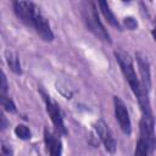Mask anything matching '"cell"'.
<instances>
[{
  "label": "cell",
  "instance_id": "1",
  "mask_svg": "<svg viewBox=\"0 0 156 156\" xmlns=\"http://www.w3.org/2000/svg\"><path fill=\"white\" fill-rule=\"evenodd\" d=\"M11 4L16 17L23 24L33 29L44 41L54 40V32L48 18L33 0H11Z\"/></svg>",
  "mask_w": 156,
  "mask_h": 156
},
{
  "label": "cell",
  "instance_id": "2",
  "mask_svg": "<svg viewBox=\"0 0 156 156\" xmlns=\"http://www.w3.org/2000/svg\"><path fill=\"white\" fill-rule=\"evenodd\" d=\"M113 54H115L116 61L118 62L119 68H121V71L126 78L127 83L129 84L130 90L133 91L135 99L138 100V104L140 106L141 112H152L150 99H149V93L144 89V87L140 82V78L135 73L133 58L130 57V55L128 52H126L122 49L115 50Z\"/></svg>",
  "mask_w": 156,
  "mask_h": 156
},
{
  "label": "cell",
  "instance_id": "3",
  "mask_svg": "<svg viewBox=\"0 0 156 156\" xmlns=\"http://www.w3.org/2000/svg\"><path fill=\"white\" fill-rule=\"evenodd\" d=\"M156 149L155 118L152 112H141L139 123V139L134 150L135 155L146 156L154 154Z\"/></svg>",
  "mask_w": 156,
  "mask_h": 156
},
{
  "label": "cell",
  "instance_id": "4",
  "mask_svg": "<svg viewBox=\"0 0 156 156\" xmlns=\"http://www.w3.org/2000/svg\"><path fill=\"white\" fill-rule=\"evenodd\" d=\"M80 13L87 28L100 40L110 44L111 37L99 17L94 0H80Z\"/></svg>",
  "mask_w": 156,
  "mask_h": 156
},
{
  "label": "cell",
  "instance_id": "5",
  "mask_svg": "<svg viewBox=\"0 0 156 156\" xmlns=\"http://www.w3.org/2000/svg\"><path fill=\"white\" fill-rule=\"evenodd\" d=\"M40 94L43 96V100L45 102V107H46V112L51 118V122L56 129V132L61 135H66L67 134V129L65 126V121H63V116L61 112V108L58 106V104L52 100V98L50 95H48L43 89H40Z\"/></svg>",
  "mask_w": 156,
  "mask_h": 156
},
{
  "label": "cell",
  "instance_id": "6",
  "mask_svg": "<svg viewBox=\"0 0 156 156\" xmlns=\"http://www.w3.org/2000/svg\"><path fill=\"white\" fill-rule=\"evenodd\" d=\"M113 107H115V116L119 124L121 130L126 135H130L132 134V122H130L127 105L119 96H113Z\"/></svg>",
  "mask_w": 156,
  "mask_h": 156
},
{
  "label": "cell",
  "instance_id": "7",
  "mask_svg": "<svg viewBox=\"0 0 156 156\" xmlns=\"http://www.w3.org/2000/svg\"><path fill=\"white\" fill-rule=\"evenodd\" d=\"M94 133H95V138L98 139V141H101L105 146V150L107 152H111L113 154L116 151V147H117V144L107 127V124L102 121V119H99L95 124H94Z\"/></svg>",
  "mask_w": 156,
  "mask_h": 156
},
{
  "label": "cell",
  "instance_id": "8",
  "mask_svg": "<svg viewBox=\"0 0 156 156\" xmlns=\"http://www.w3.org/2000/svg\"><path fill=\"white\" fill-rule=\"evenodd\" d=\"M136 63H138V69L140 74V82L144 87V89L150 93L151 90V69H150V62L147 57L143 52H136L135 54Z\"/></svg>",
  "mask_w": 156,
  "mask_h": 156
},
{
  "label": "cell",
  "instance_id": "9",
  "mask_svg": "<svg viewBox=\"0 0 156 156\" xmlns=\"http://www.w3.org/2000/svg\"><path fill=\"white\" fill-rule=\"evenodd\" d=\"M44 143L46 151L52 156H58L62 152V143L56 133L45 128L44 129Z\"/></svg>",
  "mask_w": 156,
  "mask_h": 156
},
{
  "label": "cell",
  "instance_id": "10",
  "mask_svg": "<svg viewBox=\"0 0 156 156\" xmlns=\"http://www.w3.org/2000/svg\"><path fill=\"white\" fill-rule=\"evenodd\" d=\"M96 2H98V5H99V9H100L101 13L104 15L105 20H106L112 27H115V28H117V29L121 30V24H119V22L117 21L115 13L112 12V10H111V7H110L107 0H96Z\"/></svg>",
  "mask_w": 156,
  "mask_h": 156
},
{
  "label": "cell",
  "instance_id": "11",
  "mask_svg": "<svg viewBox=\"0 0 156 156\" xmlns=\"http://www.w3.org/2000/svg\"><path fill=\"white\" fill-rule=\"evenodd\" d=\"M5 57H6V62H7V66L10 67V69L16 74H21L22 73V66H21V61H20L18 55L13 51L7 50L5 52Z\"/></svg>",
  "mask_w": 156,
  "mask_h": 156
},
{
  "label": "cell",
  "instance_id": "12",
  "mask_svg": "<svg viewBox=\"0 0 156 156\" xmlns=\"http://www.w3.org/2000/svg\"><path fill=\"white\" fill-rule=\"evenodd\" d=\"M15 134H16L17 138H20L22 140H29L32 138L30 129L24 124H17L15 127Z\"/></svg>",
  "mask_w": 156,
  "mask_h": 156
},
{
  "label": "cell",
  "instance_id": "13",
  "mask_svg": "<svg viewBox=\"0 0 156 156\" xmlns=\"http://www.w3.org/2000/svg\"><path fill=\"white\" fill-rule=\"evenodd\" d=\"M1 104H2L4 110L7 111V112H10V113H15L17 111L13 100L10 96H7V94H1Z\"/></svg>",
  "mask_w": 156,
  "mask_h": 156
},
{
  "label": "cell",
  "instance_id": "14",
  "mask_svg": "<svg viewBox=\"0 0 156 156\" xmlns=\"http://www.w3.org/2000/svg\"><path fill=\"white\" fill-rule=\"evenodd\" d=\"M124 24H126V27H127L128 29H130V30H134V29L138 27V23H136V21H135L133 17H126V18H124Z\"/></svg>",
  "mask_w": 156,
  "mask_h": 156
},
{
  "label": "cell",
  "instance_id": "15",
  "mask_svg": "<svg viewBox=\"0 0 156 156\" xmlns=\"http://www.w3.org/2000/svg\"><path fill=\"white\" fill-rule=\"evenodd\" d=\"M7 80H6V76L2 72V78H1V94H6L7 93Z\"/></svg>",
  "mask_w": 156,
  "mask_h": 156
},
{
  "label": "cell",
  "instance_id": "16",
  "mask_svg": "<svg viewBox=\"0 0 156 156\" xmlns=\"http://www.w3.org/2000/svg\"><path fill=\"white\" fill-rule=\"evenodd\" d=\"M2 124H1V127H2V129H5L6 128V118H5V116H2Z\"/></svg>",
  "mask_w": 156,
  "mask_h": 156
},
{
  "label": "cell",
  "instance_id": "17",
  "mask_svg": "<svg viewBox=\"0 0 156 156\" xmlns=\"http://www.w3.org/2000/svg\"><path fill=\"white\" fill-rule=\"evenodd\" d=\"M151 34H152V38H154V40L156 41V27L152 29V32H151Z\"/></svg>",
  "mask_w": 156,
  "mask_h": 156
},
{
  "label": "cell",
  "instance_id": "18",
  "mask_svg": "<svg viewBox=\"0 0 156 156\" xmlns=\"http://www.w3.org/2000/svg\"><path fill=\"white\" fill-rule=\"evenodd\" d=\"M122 1H123V2H130L132 0H122Z\"/></svg>",
  "mask_w": 156,
  "mask_h": 156
}]
</instances>
